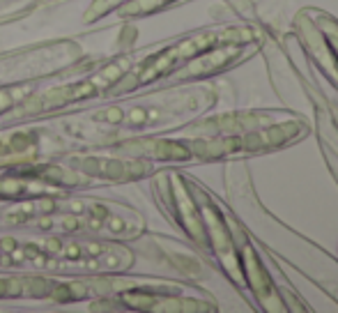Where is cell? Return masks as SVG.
I'll use <instances>...</instances> for the list:
<instances>
[{
  "label": "cell",
  "mask_w": 338,
  "mask_h": 313,
  "mask_svg": "<svg viewBox=\"0 0 338 313\" xmlns=\"http://www.w3.org/2000/svg\"><path fill=\"white\" fill-rule=\"evenodd\" d=\"M154 189L163 198V212L212 258L249 306L260 313L310 311L262 242L207 187L182 173H168L159 175Z\"/></svg>",
  "instance_id": "6da1fadb"
},
{
  "label": "cell",
  "mask_w": 338,
  "mask_h": 313,
  "mask_svg": "<svg viewBox=\"0 0 338 313\" xmlns=\"http://www.w3.org/2000/svg\"><path fill=\"white\" fill-rule=\"evenodd\" d=\"M308 131V120L290 108H239L194 120L180 136L134 143V150L173 164L244 161L287 150Z\"/></svg>",
  "instance_id": "7a4b0ae2"
},
{
  "label": "cell",
  "mask_w": 338,
  "mask_h": 313,
  "mask_svg": "<svg viewBox=\"0 0 338 313\" xmlns=\"http://www.w3.org/2000/svg\"><path fill=\"white\" fill-rule=\"evenodd\" d=\"M292 23L306 58L338 90V18L320 7H304Z\"/></svg>",
  "instance_id": "3957f363"
},
{
  "label": "cell",
  "mask_w": 338,
  "mask_h": 313,
  "mask_svg": "<svg viewBox=\"0 0 338 313\" xmlns=\"http://www.w3.org/2000/svg\"><path fill=\"white\" fill-rule=\"evenodd\" d=\"M173 3H180V0H131L129 7L125 9V14H134V16H143V14L157 12V9H163Z\"/></svg>",
  "instance_id": "277c9868"
},
{
  "label": "cell",
  "mask_w": 338,
  "mask_h": 313,
  "mask_svg": "<svg viewBox=\"0 0 338 313\" xmlns=\"http://www.w3.org/2000/svg\"><path fill=\"white\" fill-rule=\"evenodd\" d=\"M79 247H76V244H71V249H69V251H67V256H69V258H79Z\"/></svg>",
  "instance_id": "5b68a950"
},
{
  "label": "cell",
  "mask_w": 338,
  "mask_h": 313,
  "mask_svg": "<svg viewBox=\"0 0 338 313\" xmlns=\"http://www.w3.org/2000/svg\"><path fill=\"white\" fill-rule=\"evenodd\" d=\"M0 244H3L5 251H12V249H14V239H5V242H0Z\"/></svg>",
  "instance_id": "8992f818"
},
{
  "label": "cell",
  "mask_w": 338,
  "mask_h": 313,
  "mask_svg": "<svg viewBox=\"0 0 338 313\" xmlns=\"http://www.w3.org/2000/svg\"><path fill=\"white\" fill-rule=\"evenodd\" d=\"M49 249H51V251H58V249H60V242H56V239H51V242H49Z\"/></svg>",
  "instance_id": "52a82bcc"
}]
</instances>
